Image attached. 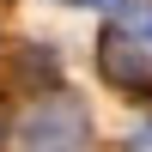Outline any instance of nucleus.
Wrapping results in <instances>:
<instances>
[{
    "mask_svg": "<svg viewBox=\"0 0 152 152\" xmlns=\"http://www.w3.org/2000/svg\"><path fill=\"white\" fill-rule=\"evenodd\" d=\"M18 152H97L85 104L79 97H61V91L31 104L24 122H18Z\"/></svg>",
    "mask_w": 152,
    "mask_h": 152,
    "instance_id": "1",
    "label": "nucleus"
},
{
    "mask_svg": "<svg viewBox=\"0 0 152 152\" xmlns=\"http://www.w3.org/2000/svg\"><path fill=\"white\" fill-rule=\"evenodd\" d=\"M97 67H104V79L116 85V91L152 97V55L122 31V24H110V31H104V43H97Z\"/></svg>",
    "mask_w": 152,
    "mask_h": 152,
    "instance_id": "2",
    "label": "nucleus"
},
{
    "mask_svg": "<svg viewBox=\"0 0 152 152\" xmlns=\"http://www.w3.org/2000/svg\"><path fill=\"white\" fill-rule=\"evenodd\" d=\"M134 152H152V122H140V128H134Z\"/></svg>",
    "mask_w": 152,
    "mask_h": 152,
    "instance_id": "3",
    "label": "nucleus"
},
{
    "mask_svg": "<svg viewBox=\"0 0 152 152\" xmlns=\"http://www.w3.org/2000/svg\"><path fill=\"white\" fill-rule=\"evenodd\" d=\"M67 6H122V0H67Z\"/></svg>",
    "mask_w": 152,
    "mask_h": 152,
    "instance_id": "4",
    "label": "nucleus"
},
{
    "mask_svg": "<svg viewBox=\"0 0 152 152\" xmlns=\"http://www.w3.org/2000/svg\"><path fill=\"white\" fill-rule=\"evenodd\" d=\"M0 140H6V110H0Z\"/></svg>",
    "mask_w": 152,
    "mask_h": 152,
    "instance_id": "5",
    "label": "nucleus"
}]
</instances>
